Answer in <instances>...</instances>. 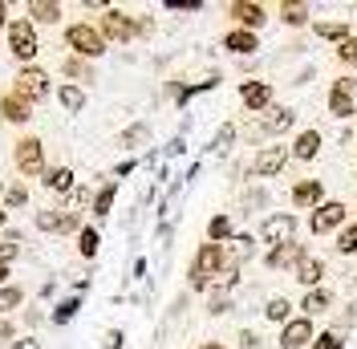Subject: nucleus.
Returning a JSON list of instances; mask_svg holds the SVG:
<instances>
[{"mask_svg":"<svg viewBox=\"0 0 357 349\" xmlns=\"http://www.w3.org/2000/svg\"><path fill=\"white\" fill-rule=\"evenodd\" d=\"M292 126H296V110L272 102L264 114H256V122L248 126V138L252 142H264V138H276V134H289Z\"/></svg>","mask_w":357,"mask_h":349,"instance_id":"nucleus-1","label":"nucleus"},{"mask_svg":"<svg viewBox=\"0 0 357 349\" xmlns=\"http://www.w3.org/2000/svg\"><path fill=\"white\" fill-rule=\"evenodd\" d=\"M223 268V244H203L199 252H195V260H191V288H199V292H207L211 288V281L220 276Z\"/></svg>","mask_w":357,"mask_h":349,"instance_id":"nucleus-2","label":"nucleus"},{"mask_svg":"<svg viewBox=\"0 0 357 349\" xmlns=\"http://www.w3.org/2000/svg\"><path fill=\"white\" fill-rule=\"evenodd\" d=\"M66 45L73 49V57H82V61H93V57H102V53H106L102 33H98L89 21L69 24V29H66Z\"/></svg>","mask_w":357,"mask_h":349,"instance_id":"nucleus-3","label":"nucleus"},{"mask_svg":"<svg viewBox=\"0 0 357 349\" xmlns=\"http://www.w3.org/2000/svg\"><path fill=\"white\" fill-rule=\"evenodd\" d=\"M98 33H102V41L106 45H126L138 37V21H134L130 13H122V8H106L102 13V24H98Z\"/></svg>","mask_w":357,"mask_h":349,"instance_id":"nucleus-4","label":"nucleus"},{"mask_svg":"<svg viewBox=\"0 0 357 349\" xmlns=\"http://www.w3.org/2000/svg\"><path fill=\"white\" fill-rule=\"evenodd\" d=\"M289 163H292L289 147H260L256 158H252V167H248V174H252V179H276Z\"/></svg>","mask_w":357,"mask_h":349,"instance_id":"nucleus-5","label":"nucleus"},{"mask_svg":"<svg viewBox=\"0 0 357 349\" xmlns=\"http://www.w3.org/2000/svg\"><path fill=\"white\" fill-rule=\"evenodd\" d=\"M345 216H349V207H345L341 199H329V203H321V207L309 216V232H312V236L341 232V228H345Z\"/></svg>","mask_w":357,"mask_h":349,"instance_id":"nucleus-6","label":"nucleus"},{"mask_svg":"<svg viewBox=\"0 0 357 349\" xmlns=\"http://www.w3.org/2000/svg\"><path fill=\"white\" fill-rule=\"evenodd\" d=\"M260 240H264L268 248H280V244L296 240V216H292V211H272V216H264Z\"/></svg>","mask_w":357,"mask_h":349,"instance_id":"nucleus-7","label":"nucleus"},{"mask_svg":"<svg viewBox=\"0 0 357 349\" xmlns=\"http://www.w3.org/2000/svg\"><path fill=\"white\" fill-rule=\"evenodd\" d=\"M37 49H41V41H37L33 21H13L8 24V53H13L17 61H33Z\"/></svg>","mask_w":357,"mask_h":349,"instance_id":"nucleus-8","label":"nucleus"},{"mask_svg":"<svg viewBox=\"0 0 357 349\" xmlns=\"http://www.w3.org/2000/svg\"><path fill=\"white\" fill-rule=\"evenodd\" d=\"M13 94H21L24 102L33 106V102H45L49 98V73L37 66H24L21 73H17V86H13Z\"/></svg>","mask_w":357,"mask_h":349,"instance_id":"nucleus-9","label":"nucleus"},{"mask_svg":"<svg viewBox=\"0 0 357 349\" xmlns=\"http://www.w3.org/2000/svg\"><path fill=\"white\" fill-rule=\"evenodd\" d=\"M13 163H17V171L21 174H45V147L41 138H21L17 142V151H13Z\"/></svg>","mask_w":357,"mask_h":349,"instance_id":"nucleus-10","label":"nucleus"},{"mask_svg":"<svg viewBox=\"0 0 357 349\" xmlns=\"http://www.w3.org/2000/svg\"><path fill=\"white\" fill-rule=\"evenodd\" d=\"M227 17H231V21H240V29L256 33V29H264L268 8H264V4H256V0H231V4H227Z\"/></svg>","mask_w":357,"mask_h":349,"instance_id":"nucleus-11","label":"nucleus"},{"mask_svg":"<svg viewBox=\"0 0 357 349\" xmlns=\"http://www.w3.org/2000/svg\"><path fill=\"white\" fill-rule=\"evenodd\" d=\"M325 203V183L321 179H296L292 183V207L296 211H317Z\"/></svg>","mask_w":357,"mask_h":349,"instance_id":"nucleus-12","label":"nucleus"},{"mask_svg":"<svg viewBox=\"0 0 357 349\" xmlns=\"http://www.w3.org/2000/svg\"><path fill=\"white\" fill-rule=\"evenodd\" d=\"M252 256H256V236H248V232H236L223 244V268H244Z\"/></svg>","mask_w":357,"mask_h":349,"instance_id":"nucleus-13","label":"nucleus"},{"mask_svg":"<svg viewBox=\"0 0 357 349\" xmlns=\"http://www.w3.org/2000/svg\"><path fill=\"white\" fill-rule=\"evenodd\" d=\"M312 337H317V329H312L309 317H292L289 325L280 329V349H309Z\"/></svg>","mask_w":357,"mask_h":349,"instance_id":"nucleus-14","label":"nucleus"},{"mask_svg":"<svg viewBox=\"0 0 357 349\" xmlns=\"http://www.w3.org/2000/svg\"><path fill=\"white\" fill-rule=\"evenodd\" d=\"M305 256H309V252H305V244H301V240H289V244H280V248H272L264 264L272 268V272H284V268H296Z\"/></svg>","mask_w":357,"mask_h":349,"instance_id":"nucleus-15","label":"nucleus"},{"mask_svg":"<svg viewBox=\"0 0 357 349\" xmlns=\"http://www.w3.org/2000/svg\"><path fill=\"white\" fill-rule=\"evenodd\" d=\"M240 102L248 114H264L272 106V86L268 82H240Z\"/></svg>","mask_w":357,"mask_h":349,"instance_id":"nucleus-16","label":"nucleus"},{"mask_svg":"<svg viewBox=\"0 0 357 349\" xmlns=\"http://www.w3.org/2000/svg\"><path fill=\"white\" fill-rule=\"evenodd\" d=\"M333 288H325V284H321V288H309V292H305V301H301V317H321V313H329V309H333Z\"/></svg>","mask_w":357,"mask_h":349,"instance_id":"nucleus-17","label":"nucleus"},{"mask_svg":"<svg viewBox=\"0 0 357 349\" xmlns=\"http://www.w3.org/2000/svg\"><path fill=\"white\" fill-rule=\"evenodd\" d=\"M321 142H325V138H321V131H312V126H309V131L296 134V142L289 147V154L296 158V163H312V158L321 154Z\"/></svg>","mask_w":357,"mask_h":349,"instance_id":"nucleus-18","label":"nucleus"},{"mask_svg":"<svg viewBox=\"0 0 357 349\" xmlns=\"http://www.w3.org/2000/svg\"><path fill=\"white\" fill-rule=\"evenodd\" d=\"M325 272H329V268H325V260H321V256H305V260H301L296 268H292V276H296V281L305 284V288H321Z\"/></svg>","mask_w":357,"mask_h":349,"instance_id":"nucleus-19","label":"nucleus"},{"mask_svg":"<svg viewBox=\"0 0 357 349\" xmlns=\"http://www.w3.org/2000/svg\"><path fill=\"white\" fill-rule=\"evenodd\" d=\"M223 49L227 53H240V57H252L260 49V37L248 33V29H231V33H223Z\"/></svg>","mask_w":357,"mask_h":349,"instance_id":"nucleus-20","label":"nucleus"},{"mask_svg":"<svg viewBox=\"0 0 357 349\" xmlns=\"http://www.w3.org/2000/svg\"><path fill=\"white\" fill-rule=\"evenodd\" d=\"M0 118L21 126V122H29V118H33V106L24 102L21 94H4V98H0Z\"/></svg>","mask_w":357,"mask_h":349,"instance_id":"nucleus-21","label":"nucleus"},{"mask_svg":"<svg viewBox=\"0 0 357 349\" xmlns=\"http://www.w3.org/2000/svg\"><path fill=\"white\" fill-rule=\"evenodd\" d=\"M57 102L66 114H82L86 110V89L77 86V82H66V86H57Z\"/></svg>","mask_w":357,"mask_h":349,"instance_id":"nucleus-22","label":"nucleus"},{"mask_svg":"<svg viewBox=\"0 0 357 349\" xmlns=\"http://www.w3.org/2000/svg\"><path fill=\"white\" fill-rule=\"evenodd\" d=\"M312 33H317L321 41H337V45L354 37V29H349L345 21H312Z\"/></svg>","mask_w":357,"mask_h":349,"instance_id":"nucleus-23","label":"nucleus"},{"mask_svg":"<svg viewBox=\"0 0 357 349\" xmlns=\"http://www.w3.org/2000/svg\"><path fill=\"white\" fill-rule=\"evenodd\" d=\"M280 21L289 24V29L309 24V4L305 0H280Z\"/></svg>","mask_w":357,"mask_h":349,"instance_id":"nucleus-24","label":"nucleus"},{"mask_svg":"<svg viewBox=\"0 0 357 349\" xmlns=\"http://www.w3.org/2000/svg\"><path fill=\"white\" fill-rule=\"evenodd\" d=\"M264 317L268 321H276V325H289L292 317H296V305H292L289 297H272L264 305Z\"/></svg>","mask_w":357,"mask_h":349,"instance_id":"nucleus-25","label":"nucleus"},{"mask_svg":"<svg viewBox=\"0 0 357 349\" xmlns=\"http://www.w3.org/2000/svg\"><path fill=\"white\" fill-rule=\"evenodd\" d=\"M29 17L41 24H57L61 21V4L57 0H29Z\"/></svg>","mask_w":357,"mask_h":349,"instance_id":"nucleus-26","label":"nucleus"},{"mask_svg":"<svg viewBox=\"0 0 357 349\" xmlns=\"http://www.w3.org/2000/svg\"><path fill=\"white\" fill-rule=\"evenodd\" d=\"M114 195H118V183H102V187H98V191H93V203H89V207H93V216L98 219H106L110 216V207H114Z\"/></svg>","mask_w":357,"mask_h":349,"instance_id":"nucleus-27","label":"nucleus"},{"mask_svg":"<svg viewBox=\"0 0 357 349\" xmlns=\"http://www.w3.org/2000/svg\"><path fill=\"white\" fill-rule=\"evenodd\" d=\"M45 187L57 191V195H69V191H73V171H69V167H53V171H45Z\"/></svg>","mask_w":357,"mask_h":349,"instance_id":"nucleus-28","label":"nucleus"},{"mask_svg":"<svg viewBox=\"0 0 357 349\" xmlns=\"http://www.w3.org/2000/svg\"><path fill=\"white\" fill-rule=\"evenodd\" d=\"M231 236H236V232H231V216H211V223H207V244H227L231 240Z\"/></svg>","mask_w":357,"mask_h":349,"instance_id":"nucleus-29","label":"nucleus"},{"mask_svg":"<svg viewBox=\"0 0 357 349\" xmlns=\"http://www.w3.org/2000/svg\"><path fill=\"white\" fill-rule=\"evenodd\" d=\"M146 138H151V126H146V122H134V126H126V131L118 134V147H122V151H134V147H142Z\"/></svg>","mask_w":357,"mask_h":349,"instance_id":"nucleus-30","label":"nucleus"},{"mask_svg":"<svg viewBox=\"0 0 357 349\" xmlns=\"http://www.w3.org/2000/svg\"><path fill=\"white\" fill-rule=\"evenodd\" d=\"M98 248H102L98 228H82V232H77V252H82L86 260H93V256H98Z\"/></svg>","mask_w":357,"mask_h":349,"instance_id":"nucleus-31","label":"nucleus"},{"mask_svg":"<svg viewBox=\"0 0 357 349\" xmlns=\"http://www.w3.org/2000/svg\"><path fill=\"white\" fill-rule=\"evenodd\" d=\"M227 309H236L231 292H227V288H211V292H207V313H211V317H223Z\"/></svg>","mask_w":357,"mask_h":349,"instance_id":"nucleus-32","label":"nucleus"},{"mask_svg":"<svg viewBox=\"0 0 357 349\" xmlns=\"http://www.w3.org/2000/svg\"><path fill=\"white\" fill-rule=\"evenodd\" d=\"M77 309H82V297H66L61 305L53 309V317H49V321H53V325H69V321L77 317Z\"/></svg>","mask_w":357,"mask_h":349,"instance_id":"nucleus-33","label":"nucleus"},{"mask_svg":"<svg viewBox=\"0 0 357 349\" xmlns=\"http://www.w3.org/2000/svg\"><path fill=\"white\" fill-rule=\"evenodd\" d=\"M61 73H66V77H77V82H93V69H89V61H82V57H66V61H61Z\"/></svg>","mask_w":357,"mask_h":349,"instance_id":"nucleus-34","label":"nucleus"},{"mask_svg":"<svg viewBox=\"0 0 357 349\" xmlns=\"http://www.w3.org/2000/svg\"><path fill=\"white\" fill-rule=\"evenodd\" d=\"M329 114H333V118H341V122H345V118H354V114H357V98L329 94Z\"/></svg>","mask_w":357,"mask_h":349,"instance_id":"nucleus-35","label":"nucleus"},{"mask_svg":"<svg viewBox=\"0 0 357 349\" xmlns=\"http://www.w3.org/2000/svg\"><path fill=\"white\" fill-rule=\"evenodd\" d=\"M33 223H37L41 232H57V236H61V211H57V207H41V211L33 216Z\"/></svg>","mask_w":357,"mask_h":349,"instance_id":"nucleus-36","label":"nucleus"},{"mask_svg":"<svg viewBox=\"0 0 357 349\" xmlns=\"http://www.w3.org/2000/svg\"><path fill=\"white\" fill-rule=\"evenodd\" d=\"M236 138H240V131H236V122H223L220 131H215V138H211V147H207V151H227V147H231Z\"/></svg>","mask_w":357,"mask_h":349,"instance_id":"nucleus-37","label":"nucleus"},{"mask_svg":"<svg viewBox=\"0 0 357 349\" xmlns=\"http://www.w3.org/2000/svg\"><path fill=\"white\" fill-rule=\"evenodd\" d=\"M333 248L341 252V256H354V252H357V223H349V228H341V232H337Z\"/></svg>","mask_w":357,"mask_h":349,"instance_id":"nucleus-38","label":"nucleus"},{"mask_svg":"<svg viewBox=\"0 0 357 349\" xmlns=\"http://www.w3.org/2000/svg\"><path fill=\"white\" fill-rule=\"evenodd\" d=\"M309 349H345V337H341L337 329H325V333H317V337H312Z\"/></svg>","mask_w":357,"mask_h":349,"instance_id":"nucleus-39","label":"nucleus"},{"mask_svg":"<svg viewBox=\"0 0 357 349\" xmlns=\"http://www.w3.org/2000/svg\"><path fill=\"white\" fill-rule=\"evenodd\" d=\"M21 301H24V288H17V284H4V288H0V313L17 309Z\"/></svg>","mask_w":357,"mask_h":349,"instance_id":"nucleus-40","label":"nucleus"},{"mask_svg":"<svg viewBox=\"0 0 357 349\" xmlns=\"http://www.w3.org/2000/svg\"><path fill=\"white\" fill-rule=\"evenodd\" d=\"M337 61H341V66H349V69H357V33L349 37V41L337 45Z\"/></svg>","mask_w":357,"mask_h":349,"instance_id":"nucleus-41","label":"nucleus"},{"mask_svg":"<svg viewBox=\"0 0 357 349\" xmlns=\"http://www.w3.org/2000/svg\"><path fill=\"white\" fill-rule=\"evenodd\" d=\"M329 94H341V98H357V77H354V73H341V77H333Z\"/></svg>","mask_w":357,"mask_h":349,"instance_id":"nucleus-42","label":"nucleus"},{"mask_svg":"<svg viewBox=\"0 0 357 349\" xmlns=\"http://www.w3.org/2000/svg\"><path fill=\"white\" fill-rule=\"evenodd\" d=\"M89 203H93V191H89V187H73V191H69V211L82 216V207H89Z\"/></svg>","mask_w":357,"mask_h":349,"instance_id":"nucleus-43","label":"nucleus"},{"mask_svg":"<svg viewBox=\"0 0 357 349\" xmlns=\"http://www.w3.org/2000/svg\"><path fill=\"white\" fill-rule=\"evenodd\" d=\"M4 203H8V207H24V203H29V191L17 183V187H8V191H4Z\"/></svg>","mask_w":357,"mask_h":349,"instance_id":"nucleus-44","label":"nucleus"},{"mask_svg":"<svg viewBox=\"0 0 357 349\" xmlns=\"http://www.w3.org/2000/svg\"><path fill=\"white\" fill-rule=\"evenodd\" d=\"M86 223H82V216L77 211H61V236H69V232H82Z\"/></svg>","mask_w":357,"mask_h":349,"instance_id":"nucleus-45","label":"nucleus"},{"mask_svg":"<svg viewBox=\"0 0 357 349\" xmlns=\"http://www.w3.org/2000/svg\"><path fill=\"white\" fill-rule=\"evenodd\" d=\"M349 325H357V301H349V305H345V313L337 317V333H341V329H349Z\"/></svg>","mask_w":357,"mask_h":349,"instance_id":"nucleus-46","label":"nucleus"},{"mask_svg":"<svg viewBox=\"0 0 357 349\" xmlns=\"http://www.w3.org/2000/svg\"><path fill=\"white\" fill-rule=\"evenodd\" d=\"M167 8H171V13H199L203 4L199 0H167Z\"/></svg>","mask_w":357,"mask_h":349,"instance_id":"nucleus-47","label":"nucleus"},{"mask_svg":"<svg viewBox=\"0 0 357 349\" xmlns=\"http://www.w3.org/2000/svg\"><path fill=\"white\" fill-rule=\"evenodd\" d=\"M13 341H17V325L8 317H0V346H13Z\"/></svg>","mask_w":357,"mask_h":349,"instance_id":"nucleus-48","label":"nucleus"},{"mask_svg":"<svg viewBox=\"0 0 357 349\" xmlns=\"http://www.w3.org/2000/svg\"><path fill=\"white\" fill-rule=\"evenodd\" d=\"M122 341H126V333H122V329H106V341H102V349H122Z\"/></svg>","mask_w":357,"mask_h":349,"instance_id":"nucleus-49","label":"nucleus"},{"mask_svg":"<svg viewBox=\"0 0 357 349\" xmlns=\"http://www.w3.org/2000/svg\"><path fill=\"white\" fill-rule=\"evenodd\" d=\"M17 256H21V244H8V240L0 244V264H13Z\"/></svg>","mask_w":357,"mask_h":349,"instance_id":"nucleus-50","label":"nucleus"},{"mask_svg":"<svg viewBox=\"0 0 357 349\" xmlns=\"http://www.w3.org/2000/svg\"><path fill=\"white\" fill-rule=\"evenodd\" d=\"M248 207H268V191H260V187L248 191Z\"/></svg>","mask_w":357,"mask_h":349,"instance_id":"nucleus-51","label":"nucleus"},{"mask_svg":"<svg viewBox=\"0 0 357 349\" xmlns=\"http://www.w3.org/2000/svg\"><path fill=\"white\" fill-rule=\"evenodd\" d=\"M134 167H138L134 158H126V163H118V167H114V183H118V179H126V174H130Z\"/></svg>","mask_w":357,"mask_h":349,"instance_id":"nucleus-52","label":"nucleus"},{"mask_svg":"<svg viewBox=\"0 0 357 349\" xmlns=\"http://www.w3.org/2000/svg\"><path fill=\"white\" fill-rule=\"evenodd\" d=\"M240 346L244 349H260V337H256L252 329H244V333H240Z\"/></svg>","mask_w":357,"mask_h":349,"instance_id":"nucleus-53","label":"nucleus"},{"mask_svg":"<svg viewBox=\"0 0 357 349\" xmlns=\"http://www.w3.org/2000/svg\"><path fill=\"white\" fill-rule=\"evenodd\" d=\"M8 349H41V341L37 337H24V341H13Z\"/></svg>","mask_w":357,"mask_h":349,"instance_id":"nucleus-54","label":"nucleus"},{"mask_svg":"<svg viewBox=\"0 0 357 349\" xmlns=\"http://www.w3.org/2000/svg\"><path fill=\"white\" fill-rule=\"evenodd\" d=\"M199 349H227V346H223V341H203Z\"/></svg>","mask_w":357,"mask_h":349,"instance_id":"nucleus-55","label":"nucleus"},{"mask_svg":"<svg viewBox=\"0 0 357 349\" xmlns=\"http://www.w3.org/2000/svg\"><path fill=\"white\" fill-rule=\"evenodd\" d=\"M4 281H8V264H0V288H4Z\"/></svg>","mask_w":357,"mask_h":349,"instance_id":"nucleus-56","label":"nucleus"},{"mask_svg":"<svg viewBox=\"0 0 357 349\" xmlns=\"http://www.w3.org/2000/svg\"><path fill=\"white\" fill-rule=\"evenodd\" d=\"M0 24H4V0H0Z\"/></svg>","mask_w":357,"mask_h":349,"instance_id":"nucleus-57","label":"nucleus"},{"mask_svg":"<svg viewBox=\"0 0 357 349\" xmlns=\"http://www.w3.org/2000/svg\"><path fill=\"white\" fill-rule=\"evenodd\" d=\"M4 219H8V216H4V207H0V228H4Z\"/></svg>","mask_w":357,"mask_h":349,"instance_id":"nucleus-58","label":"nucleus"},{"mask_svg":"<svg viewBox=\"0 0 357 349\" xmlns=\"http://www.w3.org/2000/svg\"><path fill=\"white\" fill-rule=\"evenodd\" d=\"M349 281H354V284H357V272H354V276H349Z\"/></svg>","mask_w":357,"mask_h":349,"instance_id":"nucleus-59","label":"nucleus"},{"mask_svg":"<svg viewBox=\"0 0 357 349\" xmlns=\"http://www.w3.org/2000/svg\"><path fill=\"white\" fill-rule=\"evenodd\" d=\"M354 223H357V207H354Z\"/></svg>","mask_w":357,"mask_h":349,"instance_id":"nucleus-60","label":"nucleus"},{"mask_svg":"<svg viewBox=\"0 0 357 349\" xmlns=\"http://www.w3.org/2000/svg\"><path fill=\"white\" fill-rule=\"evenodd\" d=\"M0 191H4V183H0Z\"/></svg>","mask_w":357,"mask_h":349,"instance_id":"nucleus-61","label":"nucleus"}]
</instances>
